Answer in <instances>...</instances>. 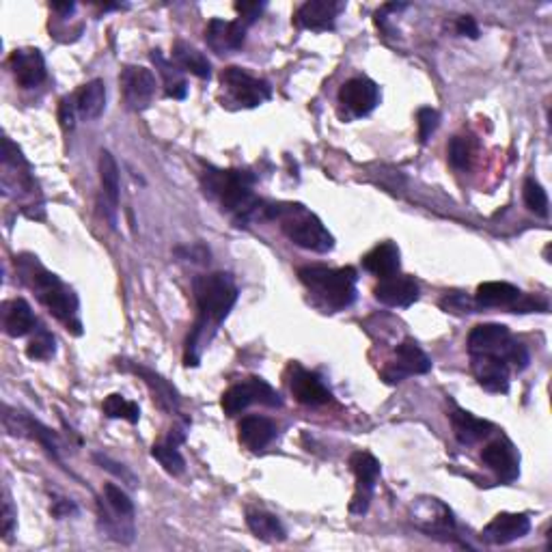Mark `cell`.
Wrapping results in <instances>:
<instances>
[{"label": "cell", "instance_id": "obj_1", "mask_svg": "<svg viewBox=\"0 0 552 552\" xmlns=\"http://www.w3.org/2000/svg\"><path fill=\"white\" fill-rule=\"evenodd\" d=\"M194 298H197L199 319L194 324L192 335L188 336L186 345V365H197V350L199 341L205 335V328L217 330L220 324L227 319V315L238 301V287H235L234 278L225 272H217L209 276H199L194 281Z\"/></svg>", "mask_w": 552, "mask_h": 552}, {"label": "cell", "instance_id": "obj_2", "mask_svg": "<svg viewBox=\"0 0 552 552\" xmlns=\"http://www.w3.org/2000/svg\"><path fill=\"white\" fill-rule=\"evenodd\" d=\"M255 177L246 171H220V168H208L203 175L205 192L218 199L227 212L246 223L251 218H268L270 205L259 201L252 194Z\"/></svg>", "mask_w": 552, "mask_h": 552}, {"label": "cell", "instance_id": "obj_3", "mask_svg": "<svg viewBox=\"0 0 552 552\" xmlns=\"http://www.w3.org/2000/svg\"><path fill=\"white\" fill-rule=\"evenodd\" d=\"M20 272H22L24 281L35 289L37 298L48 311L55 315L59 322L76 335L82 333L81 311H78V298L59 276L52 275L44 266L37 264V257L30 259H20Z\"/></svg>", "mask_w": 552, "mask_h": 552}, {"label": "cell", "instance_id": "obj_4", "mask_svg": "<svg viewBox=\"0 0 552 552\" xmlns=\"http://www.w3.org/2000/svg\"><path fill=\"white\" fill-rule=\"evenodd\" d=\"M270 218L281 223L283 234L301 249L313 252L333 251L335 238L324 223L315 214L309 212L301 203H278L270 205Z\"/></svg>", "mask_w": 552, "mask_h": 552}, {"label": "cell", "instance_id": "obj_5", "mask_svg": "<svg viewBox=\"0 0 552 552\" xmlns=\"http://www.w3.org/2000/svg\"><path fill=\"white\" fill-rule=\"evenodd\" d=\"M298 276H301L304 285L318 296H322V301L336 311L348 309L356 301V281H359V276H356L354 268L333 270V268L326 266H307L298 272Z\"/></svg>", "mask_w": 552, "mask_h": 552}, {"label": "cell", "instance_id": "obj_6", "mask_svg": "<svg viewBox=\"0 0 552 552\" xmlns=\"http://www.w3.org/2000/svg\"><path fill=\"white\" fill-rule=\"evenodd\" d=\"M471 354L498 356L514 369L522 371L529 365V352L522 344L512 339L507 326L503 324H480L469 335Z\"/></svg>", "mask_w": 552, "mask_h": 552}, {"label": "cell", "instance_id": "obj_7", "mask_svg": "<svg viewBox=\"0 0 552 552\" xmlns=\"http://www.w3.org/2000/svg\"><path fill=\"white\" fill-rule=\"evenodd\" d=\"M252 403H261L268 408H278L283 403V399L278 393L268 385L261 378H249V380L234 385L229 391H225L223 399H220V406H223L225 414L235 417L242 410H246Z\"/></svg>", "mask_w": 552, "mask_h": 552}, {"label": "cell", "instance_id": "obj_8", "mask_svg": "<svg viewBox=\"0 0 552 552\" xmlns=\"http://www.w3.org/2000/svg\"><path fill=\"white\" fill-rule=\"evenodd\" d=\"M220 81H223V87H227L231 98H234L240 106H261V104L268 102L272 96L270 84L251 76V73L242 70V67H227V70L223 72V76H220Z\"/></svg>", "mask_w": 552, "mask_h": 552}, {"label": "cell", "instance_id": "obj_9", "mask_svg": "<svg viewBox=\"0 0 552 552\" xmlns=\"http://www.w3.org/2000/svg\"><path fill=\"white\" fill-rule=\"evenodd\" d=\"M350 466L356 475V492L350 503V512L365 514L367 509H369L378 477H380V462L371 454H367V451H356V454L350 457Z\"/></svg>", "mask_w": 552, "mask_h": 552}, {"label": "cell", "instance_id": "obj_10", "mask_svg": "<svg viewBox=\"0 0 552 552\" xmlns=\"http://www.w3.org/2000/svg\"><path fill=\"white\" fill-rule=\"evenodd\" d=\"M121 87H123L125 102L134 110H143L149 106L156 93V78L147 67L130 65L121 72Z\"/></svg>", "mask_w": 552, "mask_h": 552}, {"label": "cell", "instance_id": "obj_11", "mask_svg": "<svg viewBox=\"0 0 552 552\" xmlns=\"http://www.w3.org/2000/svg\"><path fill=\"white\" fill-rule=\"evenodd\" d=\"M432 369V361L419 348L417 341L406 339L403 344L397 345L395 350V362L385 371L386 382H402L406 376L412 373H428Z\"/></svg>", "mask_w": 552, "mask_h": 552}, {"label": "cell", "instance_id": "obj_12", "mask_svg": "<svg viewBox=\"0 0 552 552\" xmlns=\"http://www.w3.org/2000/svg\"><path fill=\"white\" fill-rule=\"evenodd\" d=\"M339 99L356 117H365L380 104V89L369 78H352L341 87Z\"/></svg>", "mask_w": 552, "mask_h": 552}, {"label": "cell", "instance_id": "obj_13", "mask_svg": "<svg viewBox=\"0 0 552 552\" xmlns=\"http://www.w3.org/2000/svg\"><path fill=\"white\" fill-rule=\"evenodd\" d=\"M376 301H380L386 307L406 309L410 304L419 301V283L412 276H388L380 278L376 289H373Z\"/></svg>", "mask_w": 552, "mask_h": 552}, {"label": "cell", "instance_id": "obj_14", "mask_svg": "<svg viewBox=\"0 0 552 552\" xmlns=\"http://www.w3.org/2000/svg\"><path fill=\"white\" fill-rule=\"evenodd\" d=\"M531 531V520L527 514H498L492 518V522L483 529L481 538L488 544L505 546L512 544V541L522 539L524 535H529Z\"/></svg>", "mask_w": 552, "mask_h": 552}, {"label": "cell", "instance_id": "obj_15", "mask_svg": "<svg viewBox=\"0 0 552 552\" xmlns=\"http://www.w3.org/2000/svg\"><path fill=\"white\" fill-rule=\"evenodd\" d=\"M481 460L488 469L497 472L501 481H514L520 475V457L509 440H494L481 451Z\"/></svg>", "mask_w": 552, "mask_h": 552}, {"label": "cell", "instance_id": "obj_16", "mask_svg": "<svg viewBox=\"0 0 552 552\" xmlns=\"http://www.w3.org/2000/svg\"><path fill=\"white\" fill-rule=\"evenodd\" d=\"M341 12H344V3L336 0H309L298 9L293 22L307 30H330Z\"/></svg>", "mask_w": 552, "mask_h": 552}, {"label": "cell", "instance_id": "obj_17", "mask_svg": "<svg viewBox=\"0 0 552 552\" xmlns=\"http://www.w3.org/2000/svg\"><path fill=\"white\" fill-rule=\"evenodd\" d=\"M472 373H475L480 386L490 393L509 391V365L498 356L490 354H471Z\"/></svg>", "mask_w": 552, "mask_h": 552}, {"label": "cell", "instance_id": "obj_18", "mask_svg": "<svg viewBox=\"0 0 552 552\" xmlns=\"http://www.w3.org/2000/svg\"><path fill=\"white\" fill-rule=\"evenodd\" d=\"M289 388H292L293 397L304 406H324L328 403L333 395H330L328 388L324 386V382L311 371L302 369V367L293 365L292 367V378H289Z\"/></svg>", "mask_w": 552, "mask_h": 552}, {"label": "cell", "instance_id": "obj_19", "mask_svg": "<svg viewBox=\"0 0 552 552\" xmlns=\"http://www.w3.org/2000/svg\"><path fill=\"white\" fill-rule=\"evenodd\" d=\"M9 65H12L15 82H18L22 89H33L37 84L44 82L46 63L39 50L35 48L15 50L12 59H9Z\"/></svg>", "mask_w": 552, "mask_h": 552}, {"label": "cell", "instance_id": "obj_20", "mask_svg": "<svg viewBox=\"0 0 552 552\" xmlns=\"http://www.w3.org/2000/svg\"><path fill=\"white\" fill-rule=\"evenodd\" d=\"M246 26L235 20V22H225V20H212L205 30V41L214 52L225 55V52H235L244 46Z\"/></svg>", "mask_w": 552, "mask_h": 552}, {"label": "cell", "instance_id": "obj_21", "mask_svg": "<svg viewBox=\"0 0 552 552\" xmlns=\"http://www.w3.org/2000/svg\"><path fill=\"white\" fill-rule=\"evenodd\" d=\"M240 443L251 451L266 449L276 438V425L266 417H244L238 425Z\"/></svg>", "mask_w": 552, "mask_h": 552}, {"label": "cell", "instance_id": "obj_22", "mask_svg": "<svg viewBox=\"0 0 552 552\" xmlns=\"http://www.w3.org/2000/svg\"><path fill=\"white\" fill-rule=\"evenodd\" d=\"M399 259H402V255H399L397 246L393 242H385V244H378L376 249L362 257V268L371 272L373 276L388 278L399 272V266H402Z\"/></svg>", "mask_w": 552, "mask_h": 552}, {"label": "cell", "instance_id": "obj_23", "mask_svg": "<svg viewBox=\"0 0 552 552\" xmlns=\"http://www.w3.org/2000/svg\"><path fill=\"white\" fill-rule=\"evenodd\" d=\"M449 419H451V425H454L455 438L460 440L462 445L480 443V440L488 438L492 432V423L475 417V414L466 412V410L455 408L454 412L449 414Z\"/></svg>", "mask_w": 552, "mask_h": 552}, {"label": "cell", "instance_id": "obj_24", "mask_svg": "<svg viewBox=\"0 0 552 552\" xmlns=\"http://www.w3.org/2000/svg\"><path fill=\"white\" fill-rule=\"evenodd\" d=\"M520 296H522V293H520V289L516 285H512V283L490 281V283H481V285L477 287L475 302L480 309L512 307Z\"/></svg>", "mask_w": 552, "mask_h": 552}, {"label": "cell", "instance_id": "obj_25", "mask_svg": "<svg viewBox=\"0 0 552 552\" xmlns=\"http://www.w3.org/2000/svg\"><path fill=\"white\" fill-rule=\"evenodd\" d=\"M99 182H102L104 197H106L110 208V220L115 223V212L119 208V194H121V182H119V166L115 156L110 151H99Z\"/></svg>", "mask_w": 552, "mask_h": 552}, {"label": "cell", "instance_id": "obj_26", "mask_svg": "<svg viewBox=\"0 0 552 552\" xmlns=\"http://www.w3.org/2000/svg\"><path fill=\"white\" fill-rule=\"evenodd\" d=\"M76 108L82 119H98L106 108V84L102 81H91L78 91Z\"/></svg>", "mask_w": 552, "mask_h": 552}, {"label": "cell", "instance_id": "obj_27", "mask_svg": "<svg viewBox=\"0 0 552 552\" xmlns=\"http://www.w3.org/2000/svg\"><path fill=\"white\" fill-rule=\"evenodd\" d=\"M173 63H175L180 70L191 72L197 78H203V81L212 76V65H209L208 56L197 48H192L186 41H177V44L173 46Z\"/></svg>", "mask_w": 552, "mask_h": 552}, {"label": "cell", "instance_id": "obj_28", "mask_svg": "<svg viewBox=\"0 0 552 552\" xmlns=\"http://www.w3.org/2000/svg\"><path fill=\"white\" fill-rule=\"evenodd\" d=\"M35 328V315L30 304L18 298L4 307V330L9 336H24Z\"/></svg>", "mask_w": 552, "mask_h": 552}, {"label": "cell", "instance_id": "obj_29", "mask_svg": "<svg viewBox=\"0 0 552 552\" xmlns=\"http://www.w3.org/2000/svg\"><path fill=\"white\" fill-rule=\"evenodd\" d=\"M151 61L156 63V67L160 70L162 81H165V96L173 98V99H183L188 93V82L183 81L180 67L175 65V63H168L165 56L160 55V52L154 50L151 52Z\"/></svg>", "mask_w": 552, "mask_h": 552}, {"label": "cell", "instance_id": "obj_30", "mask_svg": "<svg viewBox=\"0 0 552 552\" xmlns=\"http://www.w3.org/2000/svg\"><path fill=\"white\" fill-rule=\"evenodd\" d=\"M7 417H12L15 420V428H9V429L20 428V432H29L30 438H35L37 443L44 446V449L48 451L52 457H59V445H56L55 434H52L50 429L46 428V425H41L39 420L26 417V414H18V412L7 414Z\"/></svg>", "mask_w": 552, "mask_h": 552}, {"label": "cell", "instance_id": "obj_31", "mask_svg": "<svg viewBox=\"0 0 552 552\" xmlns=\"http://www.w3.org/2000/svg\"><path fill=\"white\" fill-rule=\"evenodd\" d=\"M246 522H249V529L252 531V535L259 539L283 541L287 538L285 527L281 524V520H278L276 516H272V514H266V512L249 514Z\"/></svg>", "mask_w": 552, "mask_h": 552}, {"label": "cell", "instance_id": "obj_32", "mask_svg": "<svg viewBox=\"0 0 552 552\" xmlns=\"http://www.w3.org/2000/svg\"><path fill=\"white\" fill-rule=\"evenodd\" d=\"M134 371L140 373V376L145 378V382L149 385L151 391H154V395H156L154 399L157 402V406L165 408V410H173L177 406V402H180V399H177L175 388L168 385L165 378H160L154 371L145 369V367H134Z\"/></svg>", "mask_w": 552, "mask_h": 552}, {"label": "cell", "instance_id": "obj_33", "mask_svg": "<svg viewBox=\"0 0 552 552\" xmlns=\"http://www.w3.org/2000/svg\"><path fill=\"white\" fill-rule=\"evenodd\" d=\"M104 414L108 419H125L130 423H139L140 410L134 402H128L123 395H108L102 403Z\"/></svg>", "mask_w": 552, "mask_h": 552}, {"label": "cell", "instance_id": "obj_34", "mask_svg": "<svg viewBox=\"0 0 552 552\" xmlns=\"http://www.w3.org/2000/svg\"><path fill=\"white\" fill-rule=\"evenodd\" d=\"M151 455L156 457L157 462L162 464V469L171 475H182L183 469H186V462L180 451H177V445L173 443H157L151 446Z\"/></svg>", "mask_w": 552, "mask_h": 552}, {"label": "cell", "instance_id": "obj_35", "mask_svg": "<svg viewBox=\"0 0 552 552\" xmlns=\"http://www.w3.org/2000/svg\"><path fill=\"white\" fill-rule=\"evenodd\" d=\"M522 197L524 205H527L531 212L538 214L541 218L548 217V194H546L544 188H541V183H538L535 180L524 182Z\"/></svg>", "mask_w": 552, "mask_h": 552}, {"label": "cell", "instance_id": "obj_36", "mask_svg": "<svg viewBox=\"0 0 552 552\" xmlns=\"http://www.w3.org/2000/svg\"><path fill=\"white\" fill-rule=\"evenodd\" d=\"M104 497H106L108 507L113 509V512L117 514L119 518L132 520V516H134V503L130 501L128 494L121 490L119 486H115V483H106V486H104Z\"/></svg>", "mask_w": 552, "mask_h": 552}, {"label": "cell", "instance_id": "obj_37", "mask_svg": "<svg viewBox=\"0 0 552 552\" xmlns=\"http://www.w3.org/2000/svg\"><path fill=\"white\" fill-rule=\"evenodd\" d=\"M55 354V336L48 330L41 328L33 339H30L29 348H26V356L33 361H48Z\"/></svg>", "mask_w": 552, "mask_h": 552}, {"label": "cell", "instance_id": "obj_38", "mask_svg": "<svg viewBox=\"0 0 552 552\" xmlns=\"http://www.w3.org/2000/svg\"><path fill=\"white\" fill-rule=\"evenodd\" d=\"M471 157H472V149H471L469 139H464V136H455L449 145L451 166L457 168V171H466V168L471 166Z\"/></svg>", "mask_w": 552, "mask_h": 552}, {"label": "cell", "instance_id": "obj_39", "mask_svg": "<svg viewBox=\"0 0 552 552\" xmlns=\"http://www.w3.org/2000/svg\"><path fill=\"white\" fill-rule=\"evenodd\" d=\"M417 119H419V139H420V143H428L429 136L436 132V128H438V123H440L438 110L420 108L419 115H417Z\"/></svg>", "mask_w": 552, "mask_h": 552}, {"label": "cell", "instance_id": "obj_40", "mask_svg": "<svg viewBox=\"0 0 552 552\" xmlns=\"http://www.w3.org/2000/svg\"><path fill=\"white\" fill-rule=\"evenodd\" d=\"M440 304H443L446 313H475L477 309V302H472L464 293H449V296L443 298Z\"/></svg>", "mask_w": 552, "mask_h": 552}, {"label": "cell", "instance_id": "obj_41", "mask_svg": "<svg viewBox=\"0 0 552 552\" xmlns=\"http://www.w3.org/2000/svg\"><path fill=\"white\" fill-rule=\"evenodd\" d=\"M96 462H98L99 466H102L104 471L113 472L115 477H119V480H123L125 483H130V486H136V477L130 471H125L123 464H117V462H113V460H110V457L102 455V454H96Z\"/></svg>", "mask_w": 552, "mask_h": 552}, {"label": "cell", "instance_id": "obj_42", "mask_svg": "<svg viewBox=\"0 0 552 552\" xmlns=\"http://www.w3.org/2000/svg\"><path fill=\"white\" fill-rule=\"evenodd\" d=\"M264 9H266V3H235V12L242 15L240 22L244 26L255 22V20L259 18Z\"/></svg>", "mask_w": 552, "mask_h": 552}, {"label": "cell", "instance_id": "obj_43", "mask_svg": "<svg viewBox=\"0 0 552 552\" xmlns=\"http://www.w3.org/2000/svg\"><path fill=\"white\" fill-rule=\"evenodd\" d=\"M15 518H18V514H15L12 498H9V494H4V503H3V531H4V538H9V535L13 533Z\"/></svg>", "mask_w": 552, "mask_h": 552}, {"label": "cell", "instance_id": "obj_44", "mask_svg": "<svg viewBox=\"0 0 552 552\" xmlns=\"http://www.w3.org/2000/svg\"><path fill=\"white\" fill-rule=\"evenodd\" d=\"M455 30L457 35L471 37V39H477V37H480V26H477L475 18H471V15H462V18H457Z\"/></svg>", "mask_w": 552, "mask_h": 552}, {"label": "cell", "instance_id": "obj_45", "mask_svg": "<svg viewBox=\"0 0 552 552\" xmlns=\"http://www.w3.org/2000/svg\"><path fill=\"white\" fill-rule=\"evenodd\" d=\"M59 119L63 130H72L73 128V106H72V99H63L61 106H59Z\"/></svg>", "mask_w": 552, "mask_h": 552}, {"label": "cell", "instance_id": "obj_46", "mask_svg": "<svg viewBox=\"0 0 552 552\" xmlns=\"http://www.w3.org/2000/svg\"><path fill=\"white\" fill-rule=\"evenodd\" d=\"M73 512H76V507H73V503L67 501V498H59V501H55V505H52V514H55L56 518H63Z\"/></svg>", "mask_w": 552, "mask_h": 552}, {"label": "cell", "instance_id": "obj_47", "mask_svg": "<svg viewBox=\"0 0 552 552\" xmlns=\"http://www.w3.org/2000/svg\"><path fill=\"white\" fill-rule=\"evenodd\" d=\"M50 9H52V12L61 13V15H70V13H73V9H76V4H73V3H52Z\"/></svg>", "mask_w": 552, "mask_h": 552}]
</instances>
